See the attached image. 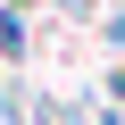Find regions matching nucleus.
<instances>
[{"instance_id": "obj_1", "label": "nucleus", "mask_w": 125, "mask_h": 125, "mask_svg": "<svg viewBox=\"0 0 125 125\" xmlns=\"http://www.w3.org/2000/svg\"><path fill=\"white\" fill-rule=\"evenodd\" d=\"M108 33H117V42H125V17H117V25H108Z\"/></svg>"}]
</instances>
